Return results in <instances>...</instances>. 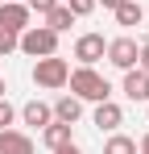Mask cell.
Listing matches in <instances>:
<instances>
[{"label":"cell","instance_id":"obj_1","mask_svg":"<svg viewBox=\"0 0 149 154\" xmlns=\"http://www.w3.org/2000/svg\"><path fill=\"white\" fill-rule=\"evenodd\" d=\"M66 83H71V92L79 96V100H91V104L112 100V88H108V79L99 75L95 67H74L71 75H66Z\"/></svg>","mask_w":149,"mask_h":154},{"label":"cell","instance_id":"obj_15","mask_svg":"<svg viewBox=\"0 0 149 154\" xmlns=\"http://www.w3.org/2000/svg\"><path fill=\"white\" fill-rule=\"evenodd\" d=\"M104 154H137V142L124 137V133H112V137L104 142Z\"/></svg>","mask_w":149,"mask_h":154},{"label":"cell","instance_id":"obj_21","mask_svg":"<svg viewBox=\"0 0 149 154\" xmlns=\"http://www.w3.org/2000/svg\"><path fill=\"white\" fill-rule=\"evenodd\" d=\"M54 154H83V150H79L74 142H66V146H58V150H54Z\"/></svg>","mask_w":149,"mask_h":154},{"label":"cell","instance_id":"obj_14","mask_svg":"<svg viewBox=\"0 0 149 154\" xmlns=\"http://www.w3.org/2000/svg\"><path fill=\"white\" fill-rule=\"evenodd\" d=\"M42 142H46L50 150H58V146H66V142H71V125H62V121H50V125L42 129Z\"/></svg>","mask_w":149,"mask_h":154},{"label":"cell","instance_id":"obj_2","mask_svg":"<svg viewBox=\"0 0 149 154\" xmlns=\"http://www.w3.org/2000/svg\"><path fill=\"white\" fill-rule=\"evenodd\" d=\"M17 50H25L29 58H46V54H58V33L46 25H29L17 33Z\"/></svg>","mask_w":149,"mask_h":154},{"label":"cell","instance_id":"obj_8","mask_svg":"<svg viewBox=\"0 0 149 154\" xmlns=\"http://www.w3.org/2000/svg\"><path fill=\"white\" fill-rule=\"evenodd\" d=\"M91 121H95L99 129H108V133H112V129L124 125V108H120V104H112V100H99L95 112H91Z\"/></svg>","mask_w":149,"mask_h":154},{"label":"cell","instance_id":"obj_27","mask_svg":"<svg viewBox=\"0 0 149 154\" xmlns=\"http://www.w3.org/2000/svg\"><path fill=\"white\" fill-rule=\"evenodd\" d=\"M145 104H149V100H145Z\"/></svg>","mask_w":149,"mask_h":154},{"label":"cell","instance_id":"obj_9","mask_svg":"<svg viewBox=\"0 0 149 154\" xmlns=\"http://www.w3.org/2000/svg\"><path fill=\"white\" fill-rule=\"evenodd\" d=\"M21 121H25V125H33V129H46L50 121H54V108H50L46 100H29V104L21 108Z\"/></svg>","mask_w":149,"mask_h":154},{"label":"cell","instance_id":"obj_22","mask_svg":"<svg viewBox=\"0 0 149 154\" xmlns=\"http://www.w3.org/2000/svg\"><path fill=\"white\" fill-rule=\"evenodd\" d=\"M95 4H104V8H116V4H120V0H95Z\"/></svg>","mask_w":149,"mask_h":154},{"label":"cell","instance_id":"obj_26","mask_svg":"<svg viewBox=\"0 0 149 154\" xmlns=\"http://www.w3.org/2000/svg\"><path fill=\"white\" fill-rule=\"evenodd\" d=\"M0 4H4V0H0Z\"/></svg>","mask_w":149,"mask_h":154},{"label":"cell","instance_id":"obj_17","mask_svg":"<svg viewBox=\"0 0 149 154\" xmlns=\"http://www.w3.org/2000/svg\"><path fill=\"white\" fill-rule=\"evenodd\" d=\"M54 4H58V0H25V8H29V13H37V17H46Z\"/></svg>","mask_w":149,"mask_h":154},{"label":"cell","instance_id":"obj_4","mask_svg":"<svg viewBox=\"0 0 149 154\" xmlns=\"http://www.w3.org/2000/svg\"><path fill=\"white\" fill-rule=\"evenodd\" d=\"M137 42L133 38H112L108 42V50H104V58L112 63V67H120V71H128V67H137Z\"/></svg>","mask_w":149,"mask_h":154},{"label":"cell","instance_id":"obj_7","mask_svg":"<svg viewBox=\"0 0 149 154\" xmlns=\"http://www.w3.org/2000/svg\"><path fill=\"white\" fill-rule=\"evenodd\" d=\"M124 96L133 104H145L149 100V75L141 71V67H128L124 71Z\"/></svg>","mask_w":149,"mask_h":154},{"label":"cell","instance_id":"obj_23","mask_svg":"<svg viewBox=\"0 0 149 154\" xmlns=\"http://www.w3.org/2000/svg\"><path fill=\"white\" fill-rule=\"evenodd\" d=\"M137 150H145V154H149V133H145V137H141V146H137Z\"/></svg>","mask_w":149,"mask_h":154},{"label":"cell","instance_id":"obj_11","mask_svg":"<svg viewBox=\"0 0 149 154\" xmlns=\"http://www.w3.org/2000/svg\"><path fill=\"white\" fill-rule=\"evenodd\" d=\"M79 117H83V100H79V96H58V100H54V121L74 125Z\"/></svg>","mask_w":149,"mask_h":154},{"label":"cell","instance_id":"obj_19","mask_svg":"<svg viewBox=\"0 0 149 154\" xmlns=\"http://www.w3.org/2000/svg\"><path fill=\"white\" fill-rule=\"evenodd\" d=\"M13 50H17V33L0 29V54H13Z\"/></svg>","mask_w":149,"mask_h":154},{"label":"cell","instance_id":"obj_16","mask_svg":"<svg viewBox=\"0 0 149 154\" xmlns=\"http://www.w3.org/2000/svg\"><path fill=\"white\" fill-rule=\"evenodd\" d=\"M66 8L74 17H87V13H95V0H66Z\"/></svg>","mask_w":149,"mask_h":154},{"label":"cell","instance_id":"obj_20","mask_svg":"<svg viewBox=\"0 0 149 154\" xmlns=\"http://www.w3.org/2000/svg\"><path fill=\"white\" fill-rule=\"evenodd\" d=\"M137 67H141V71H145V75H149V42H145V46H141V50H137Z\"/></svg>","mask_w":149,"mask_h":154},{"label":"cell","instance_id":"obj_24","mask_svg":"<svg viewBox=\"0 0 149 154\" xmlns=\"http://www.w3.org/2000/svg\"><path fill=\"white\" fill-rule=\"evenodd\" d=\"M0 96H4V79H0Z\"/></svg>","mask_w":149,"mask_h":154},{"label":"cell","instance_id":"obj_25","mask_svg":"<svg viewBox=\"0 0 149 154\" xmlns=\"http://www.w3.org/2000/svg\"><path fill=\"white\" fill-rule=\"evenodd\" d=\"M137 154H145V150H137Z\"/></svg>","mask_w":149,"mask_h":154},{"label":"cell","instance_id":"obj_5","mask_svg":"<svg viewBox=\"0 0 149 154\" xmlns=\"http://www.w3.org/2000/svg\"><path fill=\"white\" fill-rule=\"evenodd\" d=\"M108 50V42H104V33H83L79 42H74V58H79V67H95L99 58Z\"/></svg>","mask_w":149,"mask_h":154},{"label":"cell","instance_id":"obj_12","mask_svg":"<svg viewBox=\"0 0 149 154\" xmlns=\"http://www.w3.org/2000/svg\"><path fill=\"white\" fill-rule=\"evenodd\" d=\"M112 13H116V25H124V29H128V25H141V21H145V8H141L137 0H120Z\"/></svg>","mask_w":149,"mask_h":154},{"label":"cell","instance_id":"obj_6","mask_svg":"<svg viewBox=\"0 0 149 154\" xmlns=\"http://www.w3.org/2000/svg\"><path fill=\"white\" fill-rule=\"evenodd\" d=\"M0 29H8V33L29 29V8L17 4V0H4V4H0Z\"/></svg>","mask_w":149,"mask_h":154},{"label":"cell","instance_id":"obj_3","mask_svg":"<svg viewBox=\"0 0 149 154\" xmlns=\"http://www.w3.org/2000/svg\"><path fill=\"white\" fill-rule=\"evenodd\" d=\"M66 75H71V63H66V58H58V54H46V58H37V63H33V83H37V88H46V92L66 88Z\"/></svg>","mask_w":149,"mask_h":154},{"label":"cell","instance_id":"obj_10","mask_svg":"<svg viewBox=\"0 0 149 154\" xmlns=\"http://www.w3.org/2000/svg\"><path fill=\"white\" fill-rule=\"evenodd\" d=\"M0 154H33V142H29V133L0 129Z\"/></svg>","mask_w":149,"mask_h":154},{"label":"cell","instance_id":"obj_18","mask_svg":"<svg viewBox=\"0 0 149 154\" xmlns=\"http://www.w3.org/2000/svg\"><path fill=\"white\" fill-rule=\"evenodd\" d=\"M13 117H17V108H13V104L0 96V129H8V125H13Z\"/></svg>","mask_w":149,"mask_h":154},{"label":"cell","instance_id":"obj_13","mask_svg":"<svg viewBox=\"0 0 149 154\" xmlns=\"http://www.w3.org/2000/svg\"><path fill=\"white\" fill-rule=\"evenodd\" d=\"M42 21H46V29H54V33H66V29L74 25V13L66 8V4H54V8H50Z\"/></svg>","mask_w":149,"mask_h":154}]
</instances>
